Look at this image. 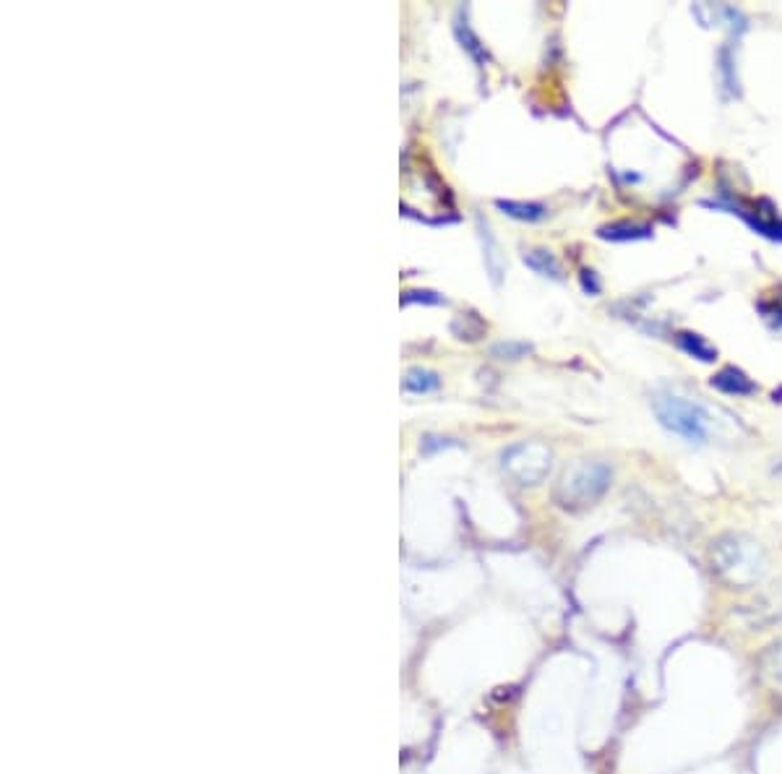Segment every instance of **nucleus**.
<instances>
[{
    "mask_svg": "<svg viewBox=\"0 0 782 774\" xmlns=\"http://www.w3.org/2000/svg\"><path fill=\"white\" fill-rule=\"evenodd\" d=\"M710 556L715 574L736 589L754 587L767 574V553L762 545L746 535L730 532V535L717 537Z\"/></svg>",
    "mask_w": 782,
    "mask_h": 774,
    "instance_id": "obj_1",
    "label": "nucleus"
},
{
    "mask_svg": "<svg viewBox=\"0 0 782 774\" xmlns=\"http://www.w3.org/2000/svg\"><path fill=\"white\" fill-rule=\"evenodd\" d=\"M610 480H613V472L605 462H582L561 477L556 501L571 511L595 506L610 488Z\"/></svg>",
    "mask_w": 782,
    "mask_h": 774,
    "instance_id": "obj_2",
    "label": "nucleus"
},
{
    "mask_svg": "<svg viewBox=\"0 0 782 774\" xmlns=\"http://www.w3.org/2000/svg\"><path fill=\"white\" fill-rule=\"evenodd\" d=\"M655 415L670 433L686 438L689 444H704L710 436L707 410L699 402L683 399L678 394H657Z\"/></svg>",
    "mask_w": 782,
    "mask_h": 774,
    "instance_id": "obj_3",
    "label": "nucleus"
},
{
    "mask_svg": "<svg viewBox=\"0 0 782 774\" xmlns=\"http://www.w3.org/2000/svg\"><path fill=\"white\" fill-rule=\"evenodd\" d=\"M730 621L741 631H767L782 623V584L764 589L746 605L730 613Z\"/></svg>",
    "mask_w": 782,
    "mask_h": 774,
    "instance_id": "obj_4",
    "label": "nucleus"
},
{
    "mask_svg": "<svg viewBox=\"0 0 782 774\" xmlns=\"http://www.w3.org/2000/svg\"><path fill=\"white\" fill-rule=\"evenodd\" d=\"M551 467V451L543 444H517L504 451V470L522 485L540 483Z\"/></svg>",
    "mask_w": 782,
    "mask_h": 774,
    "instance_id": "obj_5",
    "label": "nucleus"
},
{
    "mask_svg": "<svg viewBox=\"0 0 782 774\" xmlns=\"http://www.w3.org/2000/svg\"><path fill=\"white\" fill-rule=\"evenodd\" d=\"M707 206H723V209H728L730 214H738V217H743L746 222H749L751 227H754L759 235H764V238L769 240H782V219L777 217L775 212V206L769 204V201H751L749 206H743V204H730V201H707Z\"/></svg>",
    "mask_w": 782,
    "mask_h": 774,
    "instance_id": "obj_6",
    "label": "nucleus"
},
{
    "mask_svg": "<svg viewBox=\"0 0 782 774\" xmlns=\"http://www.w3.org/2000/svg\"><path fill=\"white\" fill-rule=\"evenodd\" d=\"M756 670H759V678L772 691H780L782 694V639H777V642H772L764 649L759 660H756Z\"/></svg>",
    "mask_w": 782,
    "mask_h": 774,
    "instance_id": "obj_7",
    "label": "nucleus"
},
{
    "mask_svg": "<svg viewBox=\"0 0 782 774\" xmlns=\"http://www.w3.org/2000/svg\"><path fill=\"white\" fill-rule=\"evenodd\" d=\"M712 386L723 394H736V397H749L756 391L754 381L738 368H723L717 376H712Z\"/></svg>",
    "mask_w": 782,
    "mask_h": 774,
    "instance_id": "obj_8",
    "label": "nucleus"
},
{
    "mask_svg": "<svg viewBox=\"0 0 782 774\" xmlns=\"http://www.w3.org/2000/svg\"><path fill=\"white\" fill-rule=\"evenodd\" d=\"M597 235L610 243H629V240H644L652 235L650 225H642V222H613V225H605L597 230Z\"/></svg>",
    "mask_w": 782,
    "mask_h": 774,
    "instance_id": "obj_9",
    "label": "nucleus"
},
{
    "mask_svg": "<svg viewBox=\"0 0 782 774\" xmlns=\"http://www.w3.org/2000/svg\"><path fill=\"white\" fill-rule=\"evenodd\" d=\"M478 230L485 248V266H488V272H491L493 285H501V279H504V256H501V251H498L496 240H493L491 235V227L485 225L483 217H478Z\"/></svg>",
    "mask_w": 782,
    "mask_h": 774,
    "instance_id": "obj_10",
    "label": "nucleus"
},
{
    "mask_svg": "<svg viewBox=\"0 0 782 774\" xmlns=\"http://www.w3.org/2000/svg\"><path fill=\"white\" fill-rule=\"evenodd\" d=\"M676 344L681 347L686 355H691V358L696 360H702V363H715L717 360V350L712 347L710 342L704 337H699V334H691V331H678L676 334Z\"/></svg>",
    "mask_w": 782,
    "mask_h": 774,
    "instance_id": "obj_11",
    "label": "nucleus"
},
{
    "mask_svg": "<svg viewBox=\"0 0 782 774\" xmlns=\"http://www.w3.org/2000/svg\"><path fill=\"white\" fill-rule=\"evenodd\" d=\"M524 264L530 266L532 272H537L540 277L551 279H564V269L558 264V258L551 251H527L524 253Z\"/></svg>",
    "mask_w": 782,
    "mask_h": 774,
    "instance_id": "obj_12",
    "label": "nucleus"
},
{
    "mask_svg": "<svg viewBox=\"0 0 782 774\" xmlns=\"http://www.w3.org/2000/svg\"><path fill=\"white\" fill-rule=\"evenodd\" d=\"M496 206L504 214H509V217H514V219H522V222H537V219L545 217L543 204H524V201L498 199Z\"/></svg>",
    "mask_w": 782,
    "mask_h": 774,
    "instance_id": "obj_13",
    "label": "nucleus"
},
{
    "mask_svg": "<svg viewBox=\"0 0 782 774\" xmlns=\"http://www.w3.org/2000/svg\"><path fill=\"white\" fill-rule=\"evenodd\" d=\"M438 386H441V378L428 368H412L405 376V391H410V394H428V391H436Z\"/></svg>",
    "mask_w": 782,
    "mask_h": 774,
    "instance_id": "obj_14",
    "label": "nucleus"
},
{
    "mask_svg": "<svg viewBox=\"0 0 782 774\" xmlns=\"http://www.w3.org/2000/svg\"><path fill=\"white\" fill-rule=\"evenodd\" d=\"M717 71H720V81H723V94L725 97H736L738 94V79H736V60H733V53H730V47H723L720 55H717Z\"/></svg>",
    "mask_w": 782,
    "mask_h": 774,
    "instance_id": "obj_15",
    "label": "nucleus"
},
{
    "mask_svg": "<svg viewBox=\"0 0 782 774\" xmlns=\"http://www.w3.org/2000/svg\"><path fill=\"white\" fill-rule=\"evenodd\" d=\"M457 34H459V40H462L464 50H467V53H470L472 58L478 60L480 66H483L485 60H488V53H485V47L480 45L478 37H475V34H472V29L467 27V21H464V24H462V21H459V24H457Z\"/></svg>",
    "mask_w": 782,
    "mask_h": 774,
    "instance_id": "obj_16",
    "label": "nucleus"
},
{
    "mask_svg": "<svg viewBox=\"0 0 782 774\" xmlns=\"http://www.w3.org/2000/svg\"><path fill=\"white\" fill-rule=\"evenodd\" d=\"M493 358H501V360H519L524 358L527 352H530V344H524V342H501L493 347Z\"/></svg>",
    "mask_w": 782,
    "mask_h": 774,
    "instance_id": "obj_17",
    "label": "nucleus"
},
{
    "mask_svg": "<svg viewBox=\"0 0 782 774\" xmlns=\"http://www.w3.org/2000/svg\"><path fill=\"white\" fill-rule=\"evenodd\" d=\"M410 303H441V298H438L436 292L412 290V292H405V298H402V305H410Z\"/></svg>",
    "mask_w": 782,
    "mask_h": 774,
    "instance_id": "obj_18",
    "label": "nucleus"
},
{
    "mask_svg": "<svg viewBox=\"0 0 782 774\" xmlns=\"http://www.w3.org/2000/svg\"><path fill=\"white\" fill-rule=\"evenodd\" d=\"M582 285H584V290L592 292V295H595V292H600V285H597L595 272H590V269H584V272H582Z\"/></svg>",
    "mask_w": 782,
    "mask_h": 774,
    "instance_id": "obj_19",
    "label": "nucleus"
}]
</instances>
